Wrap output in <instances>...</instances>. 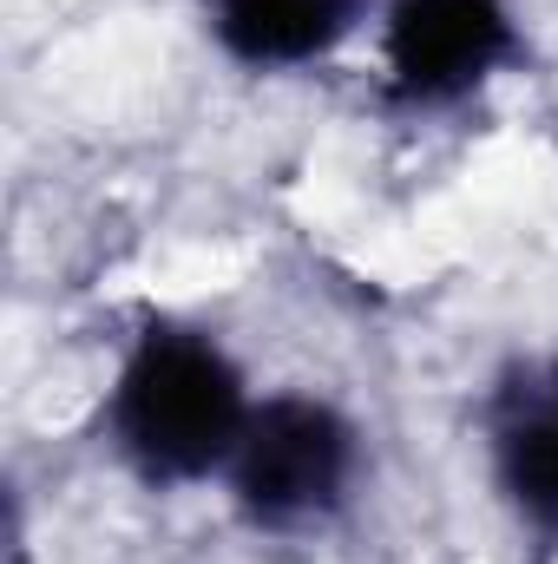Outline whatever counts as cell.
Segmentation results:
<instances>
[{
	"label": "cell",
	"instance_id": "cell-1",
	"mask_svg": "<svg viewBox=\"0 0 558 564\" xmlns=\"http://www.w3.org/2000/svg\"><path fill=\"white\" fill-rule=\"evenodd\" d=\"M250 408L237 361L204 328L151 322L112 381V440L144 479L191 486L230 466Z\"/></svg>",
	"mask_w": 558,
	"mask_h": 564
},
{
	"label": "cell",
	"instance_id": "cell-2",
	"mask_svg": "<svg viewBox=\"0 0 558 564\" xmlns=\"http://www.w3.org/2000/svg\"><path fill=\"white\" fill-rule=\"evenodd\" d=\"M230 499L264 532H302L322 525L355 479V426L315 394H277L257 401L250 426L224 466Z\"/></svg>",
	"mask_w": 558,
	"mask_h": 564
},
{
	"label": "cell",
	"instance_id": "cell-3",
	"mask_svg": "<svg viewBox=\"0 0 558 564\" xmlns=\"http://www.w3.org/2000/svg\"><path fill=\"white\" fill-rule=\"evenodd\" d=\"M519 53L506 0H395L382 20V73L401 106H453Z\"/></svg>",
	"mask_w": 558,
	"mask_h": 564
},
{
	"label": "cell",
	"instance_id": "cell-4",
	"mask_svg": "<svg viewBox=\"0 0 558 564\" xmlns=\"http://www.w3.org/2000/svg\"><path fill=\"white\" fill-rule=\"evenodd\" d=\"M493 479L519 525L539 539H558V361H526L493 394Z\"/></svg>",
	"mask_w": 558,
	"mask_h": 564
},
{
	"label": "cell",
	"instance_id": "cell-5",
	"mask_svg": "<svg viewBox=\"0 0 558 564\" xmlns=\"http://www.w3.org/2000/svg\"><path fill=\"white\" fill-rule=\"evenodd\" d=\"M355 26H362V0H211L217 46L257 73L315 66Z\"/></svg>",
	"mask_w": 558,
	"mask_h": 564
}]
</instances>
